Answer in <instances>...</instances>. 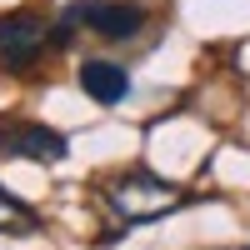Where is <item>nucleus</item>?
Instances as JSON below:
<instances>
[{
  "label": "nucleus",
  "instance_id": "f257e3e1",
  "mask_svg": "<svg viewBox=\"0 0 250 250\" xmlns=\"http://www.w3.org/2000/svg\"><path fill=\"white\" fill-rule=\"evenodd\" d=\"M95 195H100V205H105V220H115L110 230L100 235V245L120 240L125 230H135V225H155V220H165L170 210H180V205L195 200L185 185L165 180L155 170H145V165H130V170L105 175V180L95 185Z\"/></svg>",
  "mask_w": 250,
  "mask_h": 250
},
{
  "label": "nucleus",
  "instance_id": "f03ea898",
  "mask_svg": "<svg viewBox=\"0 0 250 250\" xmlns=\"http://www.w3.org/2000/svg\"><path fill=\"white\" fill-rule=\"evenodd\" d=\"M155 35H160V20L140 0H70L55 15L60 50H70L75 40H95L105 50H130V45H150Z\"/></svg>",
  "mask_w": 250,
  "mask_h": 250
},
{
  "label": "nucleus",
  "instance_id": "7ed1b4c3",
  "mask_svg": "<svg viewBox=\"0 0 250 250\" xmlns=\"http://www.w3.org/2000/svg\"><path fill=\"white\" fill-rule=\"evenodd\" d=\"M60 50L55 40V20L35 5H20V10H5L0 15V75H15L25 80L35 75L45 60Z\"/></svg>",
  "mask_w": 250,
  "mask_h": 250
},
{
  "label": "nucleus",
  "instance_id": "20e7f679",
  "mask_svg": "<svg viewBox=\"0 0 250 250\" xmlns=\"http://www.w3.org/2000/svg\"><path fill=\"white\" fill-rule=\"evenodd\" d=\"M70 155V140L45 120L30 115H0V160H35V165H60Z\"/></svg>",
  "mask_w": 250,
  "mask_h": 250
},
{
  "label": "nucleus",
  "instance_id": "39448f33",
  "mask_svg": "<svg viewBox=\"0 0 250 250\" xmlns=\"http://www.w3.org/2000/svg\"><path fill=\"white\" fill-rule=\"evenodd\" d=\"M75 80H80V90H85L95 105H105V110L130 95V65L115 60V55H85L80 70H75Z\"/></svg>",
  "mask_w": 250,
  "mask_h": 250
},
{
  "label": "nucleus",
  "instance_id": "423d86ee",
  "mask_svg": "<svg viewBox=\"0 0 250 250\" xmlns=\"http://www.w3.org/2000/svg\"><path fill=\"white\" fill-rule=\"evenodd\" d=\"M40 230H45L40 210L25 205V200H15L5 185H0V235H40Z\"/></svg>",
  "mask_w": 250,
  "mask_h": 250
},
{
  "label": "nucleus",
  "instance_id": "0eeeda50",
  "mask_svg": "<svg viewBox=\"0 0 250 250\" xmlns=\"http://www.w3.org/2000/svg\"><path fill=\"white\" fill-rule=\"evenodd\" d=\"M235 250H245V245H235Z\"/></svg>",
  "mask_w": 250,
  "mask_h": 250
}]
</instances>
